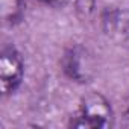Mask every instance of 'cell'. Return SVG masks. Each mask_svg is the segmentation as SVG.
<instances>
[{"label":"cell","instance_id":"1","mask_svg":"<svg viewBox=\"0 0 129 129\" xmlns=\"http://www.w3.org/2000/svg\"><path fill=\"white\" fill-rule=\"evenodd\" d=\"M112 108L108 99L97 91H90L81 99L78 111L70 117V127H109L112 124Z\"/></svg>","mask_w":129,"mask_h":129},{"label":"cell","instance_id":"4","mask_svg":"<svg viewBox=\"0 0 129 129\" xmlns=\"http://www.w3.org/2000/svg\"><path fill=\"white\" fill-rule=\"evenodd\" d=\"M62 70L70 79L78 82H87L91 73L90 59L82 47H72L62 58Z\"/></svg>","mask_w":129,"mask_h":129},{"label":"cell","instance_id":"7","mask_svg":"<svg viewBox=\"0 0 129 129\" xmlns=\"http://www.w3.org/2000/svg\"><path fill=\"white\" fill-rule=\"evenodd\" d=\"M123 126H126V127H129V109L124 112V115H123Z\"/></svg>","mask_w":129,"mask_h":129},{"label":"cell","instance_id":"5","mask_svg":"<svg viewBox=\"0 0 129 129\" xmlns=\"http://www.w3.org/2000/svg\"><path fill=\"white\" fill-rule=\"evenodd\" d=\"M23 0H0V14L2 21L6 26H14L21 20L23 15Z\"/></svg>","mask_w":129,"mask_h":129},{"label":"cell","instance_id":"3","mask_svg":"<svg viewBox=\"0 0 129 129\" xmlns=\"http://www.w3.org/2000/svg\"><path fill=\"white\" fill-rule=\"evenodd\" d=\"M103 34L129 53V9L109 8L102 14Z\"/></svg>","mask_w":129,"mask_h":129},{"label":"cell","instance_id":"6","mask_svg":"<svg viewBox=\"0 0 129 129\" xmlns=\"http://www.w3.org/2000/svg\"><path fill=\"white\" fill-rule=\"evenodd\" d=\"M40 2L55 8H72L76 12L82 14H90L94 6L93 0H40Z\"/></svg>","mask_w":129,"mask_h":129},{"label":"cell","instance_id":"2","mask_svg":"<svg viewBox=\"0 0 129 129\" xmlns=\"http://www.w3.org/2000/svg\"><path fill=\"white\" fill-rule=\"evenodd\" d=\"M24 64L20 52L12 44H5L0 53V85L5 96L12 94L23 81Z\"/></svg>","mask_w":129,"mask_h":129}]
</instances>
